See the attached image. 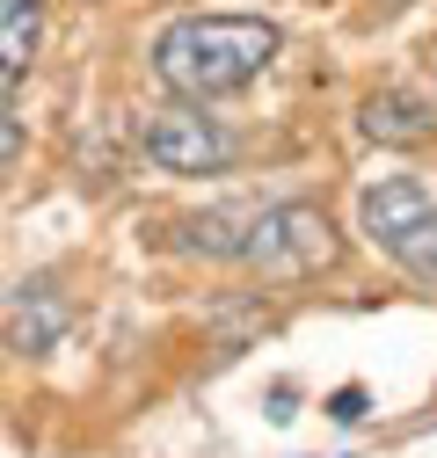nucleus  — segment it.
<instances>
[{"instance_id":"nucleus-1","label":"nucleus","mask_w":437,"mask_h":458,"mask_svg":"<svg viewBox=\"0 0 437 458\" xmlns=\"http://www.w3.org/2000/svg\"><path fill=\"white\" fill-rule=\"evenodd\" d=\"M278 22L262 15H183L153 37V81L176 88L183 102H218L241 95L255 73H270L278 59Z\"/></svg>"},{"instance_id":"nucleus-2","label":"nucleus","mask_w":437,"mask_h":458,"mask_svg":"<svg viewBox=\"0 0 437 458\" xmlns=\"http://www.w3.org/2000/svg\"><path fill=\"white\" fill-rule=\"evenodd\" d=\"M336 255H343V241L321 204H255L234 262L255 269L262 284H306L321 269H336Z\"/></svg>"},{"instance_id":"nucleus-3","label":"nucleus","mask_w":437,"mask_h":458,"mask_svg":"<svg viewBox=\"0 0 437 458\" xmlns=\"http://www.w3.org/2000/svg\"><path fill=\"white\" fill-rule=\"evenodd\" d=\"M357 225L364 241L387 255L394 269H408L416 284L437 292V197L416 182V175H387L357 197Z\"/></svg>"},{"instance_id":"nucleus-4","label":"nucleus","mask_w":437,"mask_h":458,"mask_svg":"<svg viewBox=\"0 0 437 458\" xmlns=\"http://www.w3.org/2000/svg\"><path fill=\"white\" fill-rule=\"evenodd\" d=\"M139 146H146V160L160 167V175H218L241 146H234V131L218 124V117H204L197 102H183V109H153V117L139 124Z\"/></svg>"},{"instance_id":"nucleus-5","label":"nucleus","mask_w":437,"mask_h":458,"mask_svg":"<svg viewBox=\"0 0 437 458\" xmlns=\"http://www.w3.org/2000/svg\"><path fill=\"white\" fill-rule=\"evenodd\" d=\"M66 327H73V306L59 292V276H22L15 292L0 299V335H8V350H22V357L59 350Z\"/></svg>"},{"instance_id":"nucleus-6","label":"nucleus","mask_w":437,"mask_h":458,"mask_svg":"<svg viewBox=\"0 0 437 458\" xmlns=\"http://www.w3.org/2000/svg\"><path fill=\"white\" fill-rule=\"evenodd\" d=\"M357 131H364L372 146L423 153V146L437 139V109H430L423 95H408V88H372V95L357 102Z\"/></svg>"},{"instance_id":"nucleus-7","label":"nucleus","mask_w":437,"mask_h":458,"mask_svg":"<svg viewBox=\"0 0 437 458\" xmlns=\"http://www.w3.org/2000/svg\"><path fill=\"white\" fill-rule=\"evenodd\" d=\"M37 37H44V0H0V102H8L15 81L30 73Z\"/></svg>"},{"instance_id":"nucleus-8","label":"nucleus","mask_w":437,"mask_h":458,"mask_svg":"<svg viewBox=\"0 0 437 458\" xmlns=\"http://www.w3.org/2000/svg\"><path fill=\"white\" fill-rule=\"evenodd\" d=\"M248 218H255V204H227V211H204V218H190L183 225V248L190 255H241V233H248Z\"/></svg>"},{"instance_id":"nucleus-9","label":"nucleus","mask_w":437,"mask_h":458,"mask_svg":"<svg viewBox=\"0 0 437 458\" xmlns=\"http://www.w3.org/2000/svg\"><path fill=\"white\" fill-rule=\"evenodd\" d=\"M328 415H336V422H357V415H364V386H343L336 400H328Z\"/></svg>"},{"instance_id":"nucleus-10","label":"nucleus","mask_w":437,"mask_h":458,"mask_svg":"<svg viewBox=\"0 0 437 458\" xmlns=\"http://www.w3.org/2000/svg\"><path fill=\"white\" fill-rule=\"evenodd\" d=\"M15 146H22V131H15V117H8V109H0V160H8Z\"/></svg>"},{"instance_id":"nucleus-11","label":"nucleus","mask_w":437,"mask_h":458,"mask_svg":"<svg viewBox=\"0 0 437 458\" xmlns=\"http://www.w3.org/2000/svg\"><path fill=\"white\" fill-rule=\"evenodd\" d=\"M430 66H437V44H430Z\"/></svg>"}]
</instances>
